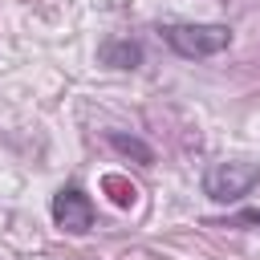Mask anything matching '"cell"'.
<instances>
[{
  "mask_svg": "<svg viewBox=\"0 0 260 260\" xmlns=\"http://www.w3.org/2000/svg\"><path fill=\"white\" fill-rule=\"evenodd\" d=\"M98 57H102V65H110V69H138V65H142V45L130 41V37H110V41H102Z\"/></svg>",
  "mask_w": 260,
  "mask_h": 260,
  "instance_id": "obj_4",
  "label": "cell"
},
{
  "mask_svg": "<svg viewBox=\"0 0 260 260\" xmlns=\"http://www.w3.org/2000/svg\"><path fill=\"white\" fill-rule=\"evenodd\" d=\"M256 183H260V162H248V158H223L203 171V195L215 203H236Z\"/></svg>",
  "mask_w": 260,
  "mask_h": 260,
  "instance_id": "obj_1",
  "label": "cell"
},
{
  "mask_svg": "<svg viewBox=\"0 0 260 260\" xmlns=\"http://www.w3.org/2000/svg\"><path fill=\"white\" fill-rule=\"evenodd\" d=\"M162 41L187 57V61H199V57H215L232 45V28L228 24H162L158 28Z\"/></svg>",
  "mask_w": 260,
  "mask_h": 260,
  "instance_id": "obj_2",
  "label": "cell"
},
{
  "mask_svg": "<svg viewBox=\"0 0 260 260\" xmlns=\"http://www.w3.org/2000/svg\"><path fill=\"white\" fill-rule=\"evenodd\" d=\"M53 223H57L61 232H69V236L89 232V228H93V199H89L77 183L61 187V191L53 195Z\"/></svg>",
  "mask_w": 260,
  "mask_h": 260,
  "instance_id": "obj_3",
  "label": "cell"
},
{
  "mask_svg": "<svg viewBox=\"0 0 260 260\" xmlns=\"http://www.w3.org/2000/svg\"><path fill=\"white\" fill-rule=\"evenodd\" d=\"M110 146H114V150H122V154H134L142 167H150V158H154L146 142H138V138H126V134H110Z\"/></svg>",
  "mask_w": 260,
  "mask_h": 260,
  "instance_id": "obj_5",
  "label": "cell"
}]
</instances>
